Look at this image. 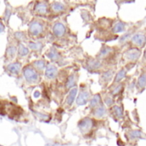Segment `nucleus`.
Segmentation results:
<instances>
[{
  "label": "nucleus",
  "mask_w": 146,
  "mask_h": 146,
  "mask_svg": "<svg viewBox=\"0 0 146 146\" xmlns=\"http://www.w3.org/2000/svg\"><path fill=\"white\" fill-rule=\"evenodd\" d=\"M112 52V48L110 46H104L102 47L99 54H98V58H105L107 57L110 53Z\"/></svg>",
  "instance_id": "17"
},
{
  "label": "nucleus",
  "mask_w": 146,
  "mask_h": 146,
  "mask_svg": "<svg viewBox=\"0 0 146 146\" xmlns=\"http://www.w3.org/2000/svg\"><path fill=\"white\" fill-rule=\"evenodd\" d=\"M57 68L53 64H49L45 68V77L48 79H54L57 75Z\"/></svg>",
  "instance_id": "8"
},
{
  "label": "nucleus",
  "mask_w": 146,
  "mask_h": 146,
  "mask_svg": "<svg viewBox=\"0 0 146 146\" xmlns=\"http://www.w3.org/2000/svg\"><path fill=\"white\" fill-rule=\"evenodd\" d=\"M140 56H141V51L139 49H137V48L129 49L128 50L125 52V57L131 62L137 61L140 57Z\"/></svg>",
  "instance_id": "4"
},
{
  "label": "nucleus",
  "mask_w": 146,
  "mask_h": 146,
  "mask_svg": "<svg viewBox=\"0 0 146 146\" xmlns=\"http://www.w3.org/2000/svg\"><path fill=\"white\" fill-rule=\"evenodd\" d=\"M29 53V49L27 47H26L23 44H19L18 46V54L21 57H24L26 56H27Z\"/></svg>",
  "instance_id": "20"
},
{
  "label": "nucleus",
  "mask_w": 146,
  "mask_h": 146,
  "mask_svg": "<svg viewBox=\"0 0 146 146\" xmlns=\"http://www.w3.org/2000/svg\"><path fill=\"white\" fill-rule=\"evenodd\" d=\"M124 0H115V2L117 3H121V2H123Z\"/></svg>",
  "instance_id": "38"
},
{
  "label": "nucleus",
  "mask_w": 146,
  "mask_h": 146,
  "mask_svg": "<svg viewBox=\"0 0 146 146\" xmlns=\"http://www.w3.org/2000/svg\"><path fill=\"white\" fill-rule=\"evenodd\" d=\"M93 126H94V121L89 117L82 119L81 121H80V122L78 124V127L82 133H89L92 130V128L93 127Z\"/></svg>",
  "instance_id": "2"
},
{
  "label": "nucleus",
  "mask_w": 146,
  "mask_h": 146,
  "mask_svg": "<svg viewBox=\"0 0 146 146\" xmlns=\"http://www.w3.org/2000/svg\"><path fill=\"white\" fill-rule=\"evenodd\" d=\"M52 31L56 37L62 38L66 34V27L62 22H56L53 25Z\"/></svg>",
  "instance_id": "5"
},
{
  "label": "nucleus",
  "mask_w": 146,
  "mask_h": 146,
  "mask_svg": "<svg viewBox=\"0 0 146 146\" xmlns=\"http://www.w3.org/2000/svg\"><path fill=\"white\" fill-rule=\"evenodd\" d=\"M34 68L38 71H43L45 68V62L44 60H38L33 62Z\"/></svg>",
  "instance_id": "25"
},
{
  "label": "nucleus",
  "mask_w": 146,
  "mask_h": 146,
  "mask_svg": "<svg viewBox=\"0 0 146 146\" xmlns=\"http://www.w3.org/2000/svg\"><path fill=\"white\" fill-rule=\"evenodd\" d=\"M126 31V24L123 23L122 21H117L115 23V25L112 27V32L114 33H123Z\"/></svg>",
  "instance_id": "12"
},
{
  "label": "nucleus",
  "mask_w": 146,
  "mask_h": 146,
  "mask_svg": "<svg viewBox=\"0 0 146 146\" xmlns=\"http://www.w3.org/2000/svg\"><path fill=\"white\" fill-rule=\"evenodd\" d=\"M23 75L26 80L29 83H37L39 80V75L38 72L30 66H27L24 68Z\"/></svg>",
  "instance_id": "1"
},
{
  "label": "nucleus",
  "mask_w": 146,
  "mask_h": 146,
  "mask_svg": "<svg viewBox=\"0 0 146 146\" xmlns=\"http://www.w3.org/2000/svg\"><path fill=\"white\" fill-rule=\"evenodd\" d=\"M104 101H105V104H106L108 106H111V105H113V104H114V100H113V98H110V97H107V98H105Z\"/></svg>",
  "instance_id": "31"
},
{
  "label": "nucleus",
  "mask_w": 146,
  "mask_h": 146,
  "mask_svg": "<svg viewBox=\"0 0 146 146\" xmlns=\"http://www.w3.org/2000/svg\"><path fill=\"white\" fill-rule=\"evenodd\" d=\"M113 75H114V72L113 70H108L104 73H103L102 74V79L104 82H109L110 81V80L113 78Z\"/></svg>",
  "instance_id": "24"
},
{
  "label": "nucleus",
  "mask_w": 146,
  "mask_h": 146,
  "mask_svg": "<svg viewBox=\"0 0 146 146\" xmlns=\"http://www.w3.org/2000/svg\"><path fill=\"white\" fill-rule=\"evenodd\" d=\"M39 96H40V92H38V91L34 92V93H33V97H34V98H38Z\"/></svg>",
  "instance_id": "35"
},
{
  "label": "nucleus",
  "mask_w": 146,
  "mask_h": 146,
  "mask_svg": "<svg viewBox=\"0 0 146 146\" xmlns=\"http://www.w3.org/2000/svg\"><path fill=\"white\" fill-rule=\"evenodd\" d=\"M138 86L139 88H144L146 86V74H142L138 80Z\"/></svg>",
  "instance_id": "26"
},
{
  "label": "nucleus",
  "mask_w": 146,
  "mask_h": 146,
  "mask_svg": "<svg viewBox=\"0 0 146 146\" xmlns=\"http://www.w3.org/2000/svg\"><path fill=\"white\" fill-rule=\"evenodd\" d=\"M122 88H123V86H122V85H119V86H116V87L112 91V95H114V96L118 95V94L121 92Z\"/></svg>",
  "instance_id": "30"
},
{
  "label": "nucleus",
  "mask_w": 146,
  "mask_h": 146,
  "mask_svg": "<svg viewBox=\"0 0 146 146\" xmlns=\"http://www.w3.org/2000/svg\"><path fill=\"white\" fill-rule=\"evenodd\" d=\"M131 42L139 47H144L146 43L145 35L142 33H135L132 38H131Z\"/></svg>",
  "instance_id": "6"
},
{
  "label": "nucleus",
  "mask_w": 146,
  "mask_h": 146,
  "mask_svg": "<svg viewBox=\"0 0 146 146\" xmlns=\"http://www.w3.org/2000/svg\"><path fill=\"white\" fill-rule=\"evenodd\" d=\"M131 36H132V32H128V33L123 34V35L121 37V38H120V44H124V43H126L127 40H129V38H131Z\"/></svg>",
  "instance_id": "28"
},
{
  "label": "nucleus",
  "mask_w": 146,
  "mask_h": 146,
  "mask_svg": "<svg viewBox=\"0 0 146 146\" xmlns=\"http://www.w3.org/2000/svg\"><path fill=\"white\" fill-rule=\"evenodd\" d=\"M28 47L35 51H38L43 48V44L41 42H29Z\"/></svg>",
  "instance_id": "22"
},
{
  "label": "nucleus",
  "mask_w": 146,
  "mask_h": 146,
  "mask_svg": "<svg viewBox=\"0 0 146 146\" xmlns=\"http://www.w3.org/2000/svg\"><path fill=\"white\" fill-rule=\"evenodd\" d=\"M113 111H114V113H115V115L116 117L121 118L123 116V110H122L121 107L117 106V105H115L113 107Z\"/></svg>",
  "instance_id": "27"
},
{
  "label": "nucleus",
  "mask_w": 146,
  "mask_h": 146,
  "mask_svg": "<svg viewBox=\"0 0 146 146\" xmlns=\"http://www.w3.org/2000/svg\"><path fill=\"white\" fill-rule=\"evenodd\" d=\"M51 9L54 12H62L65 10V5L60 2H54L51 4Z\"/></svg>",
  "instance_id": "18"
},
{
  "label": "nucleus",
  "mask_w": 146,
  "mask_h": 146,
  "mask_svg": "<svg viewBox=\"0 0 146 146\" xmlns=\"http://www.w3.org/2000/svg\"><path fill=\"white\" fill-rule=\"evenodd\" d=\"M106 114H107V110L104 105H99L94 110V115L97 118H103L106 115Z\"/></svg>",
  "instance_id": "14"
},
{
  "label": "nucleus",
  "mask_w": 146,
  "mask_h": 146,
  "mask_svg": "<svg viewBox=\"0 0 146 146\" xmlns=\"http://www.w3.org/2000/svg\"><path fill=\"white\" fill-rule=\"evenodd\" d=\"M77 92H78V90L76 87L70 89V92H69L68 98H67V104L68 105H71L74 103V101L76 98V95H77Z\"/></svg>",
  "instance_id": "16"
},
{
  "label": "nucleus",
  "mask_w": 146,
  "mask_h": 146,
  "mask_svg": "<svg viewBox=\"0 0 146 146\" xmlns=\"http://www.w3.org/2000/svg\"><path fill=\"white\" fill-rule=\"evenodd\" d=\"M134 0H124L125 3H131V2H133Z\"/></svg>",
  "instance_id": "37"
},
{
  "label": "nucleus",
  "mask_w": 146,
  "mask_h": 146,
  "mask_svg": "<svg viewBox=\"0 0 146 146\" xmlns=\"http://www.w3.org/2000/svg\"><path fill=\"white\" fill-rule=\"evenodd\" d=\"M46 56L48 58H50V60L52 61H58L60 58H61V56H60V53L55 49V48H50L47 53H46Z\"/></svg>",
  "instance_id": "11"
},
{
  "label": "nucleus",
  "mask_w": 146,
  "mask_h": 146,
  "mask_svg": "<svg viewBox=\"0 0 146 146\" xmlns=\"http://www.w3.org/2000/svg\"><path fill=\"white\" fill-rule=\"evenodd\" d=\"M89 98H90V93L86 91H82L79 94V96L76 99V103L80 106L85 105L89 101Z\"/></svg>",
  "instance_id": "7"
},
{
  "label": "nucleus",
  "mask_w": 146,
  "mask_h": 146,
  "mask_svg": "<svg viewBox=\"0 0 146 146\" xmlns=\"http://www.w3.org/2000/svg\"><path fill=\"white\" fill-rule=\"evenodd\" d=\"M101 62L97 59H90L87 62V68L89 70H97L101 67Z\"/></svg>",
  "instance_id": "13"
},
{
  "label": "nucleus",
  "mask_w": 146,
  "mask_h": 146,
  "mask_svg": "<svg viewBox=\"0 0 146 146\" xmlns=\"http://www.w3.org/2000/svg\"><path fill=\"white\" fill-rule=\"evenodd\" d=\"M16 51H18V50L16 49V47L15 45H10L6 50V56L9 58H13L15 56Z\"/></svg>",
  "instance_id": "23"
},
{
  "label": "nucleus",
  "mask_w": 146,
  "mask_h": 146,
  "mask_svg": "<svg viewBox=\"0 0 146 146\" xmlns=\"http://www.w3.org/2000/svg\"><path fill=\"white\" fill-rule=\"evenodd\" d=\"M10 15H11V11H10L9 8L7 7V8H6V10H5V14H4V17H5V20H6V21H9Z\"/></svg>",
  "instance_id": "33"
},
{
  "label": "nucleus",
  "mask_w": 146,
  "mask_h": 146,
  "mask_svg": "<svg viewBox=\"0 0 146 146\" xmlns=\"http://www.w3.org/2000/svg\"><path fill=\"white\" fill-rule=\"evenodd\" d=\"M15 37L18 39V40H23L25 38V35L22 33H15Z\"/></svg>",
  "instance_id": "32"
},
{
  "label": "nucleus",
  "mask_w": 146,
  "mask_h": 146,
  "mask_svg": "<svg viewBox=\"0 0 146 146\" xmlns=\"http://www.w3.org/2000/svg\"><path fill=\"white\" fill-rule=\"evenodd\" d=\"M129 135L132 139H140L142 137V133L140 131H132L129 133Z\"/></svg>",
  "instance_id": "29"
},
{
  "label": "nucleus",
  "mask_w": 146,
  "mask_h": 146,
  "mask_svg": "<svg viewBox=\"0 0 146 146\" xmlns=\"http://www.w3.org/2000/svg\"><path fill=\"white\" fill-rule=\"evenodd\" d=\"M76 75L74 74H71L68 76V80H67V82H66V88L67 89H72V88H74L75 85H76Z\"/></svg>",
  "instance_id": "15"
},
{
  "label": "nucleus",
  "mask_w": 146,
  "mask_h": 146,
  "mask_svg": "<svg viewBox=\"0 0 146 146\" xmlns=\"http://www.w3.org/2000/svg\"><path fill=\"white\" fill-rule=\"evenodd\" d=\"M126 75H127V70H126L125 68L121 69V70L117 73V74H116V76H115V83H119V82H121V81L126 77Z\"/></svg>",
  "instance_id": "21"
},
{
  "label": "nucleus",
  "mask_w": 146,
  "mask_h": 146,
  "mask_svg": "<svg viewBox=\"0 0 146 146\" xmlns=\"http://www.w3.org/2000/svg\"><path fill=\"white\" fill-rule=\"evenodd\" d=\"M36 114H37V115L38 116V118L40 120H47V119H49V116L46 115H43V114H40V113H36Z\"/></svg>",
  "instance_id": "34"
},
{
  "label": "nucleus",
  "mask_w": 146,
  "mask_h": 146,
  "mask_svg": "<svg viewBox=\"0 0 146 146\" xmlns=\"http://www.w3.org/2000/svg\"><path fill=\"white\" fill-rule=\"evenodd\" d=\"M21 64L20 62H13L7 66V70L12 74H18L21 71Z\"/></svg>",
  "instance_id": "9"
},
{
  "label": "nucleus",
  "mask_w": 146,
  "mask_h": 146,
  "mask_svg": "<svg viewBox=\"0 0 146 146\" xmlns=\"http://www.w3.org/2000/svg\"><path fill=\"white\" fill-rule=\"evenodd\" d=\"M45 146H53L52 145H50V144H48V145H46Z\"/></svg>",
  "instance_id": "40"
},
{
  "label": "nucleus",
  "mask_w": 146,
  "mask_h": 146,
  "mask_svg": "<svg viewBox=\"0 0 146 146\" xmlns=\"http://www.w3.org/2000/svg\"><path fill=\"white\" fill-rule=\"evenodd\" d=\"M3 30H4V25H3V22L1 21V33H3Z\"/></svg>",
  "instance_id": "36"
},
{
  "label": "nucleus",
  "mask_w": 146,
  "mask_h": 146,
  "mask_svg": "<svg viewBox=\"0 0 146 146\" xmlns=\"http://www.w3.org/2000/svg\"><path fill=\"white\" fill-rule=\"evenodd\" d=\"M144 56H145V58L146 59V50H145V52H144Z\"/></svg>",
  "instance_id": "39"
},
{
  "label": "nucleus",
  "mask_w": 146,
  "mask_h": 146,
  "mask_svg": "<svg viewBox=\"0 0 146 146\" xmlns=\"http://www.w3.org/2000/svg\"><path fill=\"white\" fill-rule=\"evenodd\" d=\"M34 11L37 14L40 15H44L47 12V4L44 2H38L35 4L34 7Z\"/></svg>",
  "instance_id": "10"
},
{
  "label": "nucleus",
  "mask_w": 146,
  "mask_h": 146,
  "mask_svg": "<svg viewBox=\"0 0 146 146\" xmlns=\"http://www.w3.org/2000/svg\"><path fill=\"white\" fill-rule=\"evenodd\" d=\"M43 24L38 21H33L29 24V33L32 37H37L43 32Z\"/></svg>",
  "instance_id": "3"
},
{
  "label": "nucleus",
  "mask_w": 146,
  "mask_h": 146,
  "mask_svg": "<svg viewBox=\"0 0 146 146\" xmlns=\"http://www.w3.org/2000/svg\"><path fill=\"white\" fill-rule=\"evenodd\" d=\"M101 103V96L99 94H96L93 96V98H92L91 102H90V107L91 108H97L99 106Z\"/></svg>",
  "instance_id": "19"
}]
</instances>
